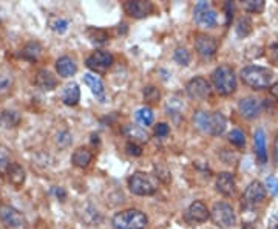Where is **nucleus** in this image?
<instances>
[{
	"mask_svg": "<svg viewBox=\"0 0 278 229\" xmlns=\"http://www.w3.org/2000/svg\"><path fill=\"white\" fill-rule=\"evenodd\" d=\"M136 121L141 124L142 127H147V126H150V124L153 122V112L148 109V107H142L136 112L135 115Z\"/></svg>",
	"mask_w": 278,
	"mask_h": 229,
	"instance_id": "bb28decb",
	"label": "nucleus"
},
{
	"mask_svg": "<svg viewBox=\"0 0 278 229\" xmlns=\"http://www.w3.org/2000/svg\"><path fill=\"white\" fill-rule=\"evenodd\" d=\"M210 217L218 227L221 229H230L235 226V211L233 207L227 203H215L213 209L210 212Z\"/></svg>",
	"mask_w": 278,
	"mask_h": 229,
	"instance_id": "423d86ee",
	"label": "nucleus"
},
{
	"mask_svg": "<svg viewBox=\"0 0 278 229\" xmlns=\"http://www.w3.org/2000/svg\"><path fill=\"white\" fill-rule=\"evenodd\" d=\"M42 48L37 42H30L25 48H24V57L30 59V60H36L40 54Z\"/></svg>",
	"mask_w": 278,
	"mask_h": 229,
	"instance_id": "2f4dec72",
	"label": "nucleus"
},
{
	"mask_svg": "<svg viewBox=\"0 0 278 229\" xmlns=\"http://www.w3.org/2000/svg\"><path fill=\"white\" fill-rule=\"evenodd\" d=\"M19 122H20V115L14 110H5L0 115V124H2L5 129L16 127Z\"/></svg>",
	"mask_w": 278,
	"mask_h": 229,
	"instance_id": "393cba45",
	"label": "nucleus"
},
{
	"mask_svg": "<svg viewBox=\"0 0 278 229\" xmlns=\"http://www.w3.org/2000/svg\"><path fill=\"white\" fill-rule=\"evenodd\" d=\"M238 109L244 118L253 119L261 112V101L256 98H243L238 104Z\"/></svg>",
	"mask_w": 278,
	"mask_h": 229,
	"instance_id": "2eb2a0df",
	"label": "nucleus"
},
{
	"mask_svg": "<svg viewBox=\"0 0 278 229\" xmlns=\"http://www.w3.org/2000/svg\"><path fill=\"white\" fill-rule=\"evenodd\" d=\"M273 160L278 166V136L275 138V142H273Z\"/></svg>",
	"mask_w": 278,
	"mask_h": 229,
	"instance_id": "c03bdc74",
	"label": "nucleus"
},
{
	"mask_svg": "<svg viewBox=\"0 0 278 229\" xmlns=\"http://www.w3.org/2000/svg\"><path fill=\"white\" fill-rule=\"evenodd\" d=\"M159 98H161V93H159V90H158L156 87L148 86V87L144 89V99H145L147 102H150V104L158 102Z\"/></svg>",
	"mask_w": 278,
	"mask_h": 229,
	"instance_id": "f704fd0d",
	"label": "nucleus"
},
{
	"mask_svg": "<svg viewBox=\"0 0 278 229\" xmlns=\"http://www.w3.org/2000/svg\"><path fill=\"white\" fill-rule=\"evenodd\" d=\"M267 229H278V212H275V214L269 218Z\"/></svg>",
	"mask_w": 278,
	"mask_h": 229,
	"instance_id": "a19ab883",
	"label": "nucleus"
},
{
	"mask_svg": "<svg viewBox=\"0 0 278 229\" xmlns=\"http://www.w3.org/2000/svg\"><path fill=\"white\" fill-rule=\"evenodd\" d=\"M155 7L152 2H144V0H136V2H125L124 11L135 19H144L153 13Z\"/></svg>",
	"mask_w": 278,
	"mask_h": 229,
	"instance_id": "ddd939ff",
	"label": "nucleus"
},
{
	"mask_svg": "<svg viewBox=\"0 0 278 229\" xmlns=\"http://www.w3.org/2000/svg\"><path fill=\"white\" fill-rule=\"evenodd\" d=\"M253 144H255V154L256 160L261 164L267 161V149H266V133L263 129H256L253 133Z\"/></svg>",
	"mask_w": 278,
	"mask_h": 229,
	"instance_id": "dca6fc26",
	"label": "nucleus"
},
{
	"mask_svg": "<svg viewBox=\"0 0 278 229\" xmlns=\"http://www.w3.org/2000/svg\"><path fill=\"white\" fill-rule=\"evenodd\" d=\"M224 8H226V11H227V24H230V20H232V17H233V10H235V7H233L232 2H227V4L224 5Z\"/></svg>",
	"mask_w": 278,
	"mask_h": 229,
	"instance_id": "79ce46f5",
	"label": "nucleus"
},
{
	"mask_svg": "<svg viewBox=\"0 0 278 229\" xmlns=\"http://www.w3.org/2000/svg\"><path fill=\"white\" fill-rule=\"evenodd\" d=\"M128 187H130V191L135 194V195H141V197H145V195H153L156 194L158 191V184L156 181L144 172H136L130 177L128 180Z\"/></svg>",
	"mask_w": 278,
	"mask_h": 229,
	"instance_id": "39448f33",
	"label": "nucleus"
},
{
	"mask_svg": "<svg viewBox=\"0 0 278 229\" xmlns=\"http://www.w3.org/2000/svg\"><path fill=\"white\" fill-rule=\"evenodd\" d=\"M218 16L207 2H198L195 7V22L201 27H215Z\"/></svg>",
	"mask_w": 278,
	"mask_h": 229,
	"instance_id": "1a4fd4ad",
	"label": "nucleus"
},
{
	"mask_svg": "<svg viewBox=\"0 0 278 229\" xmlns=\"http://www.w3.org/2000/svg\"><path fill=\"white\" fill-rule=\"evenodd\" d=\"M80 99V90L76 82H71V84H67L65 89L62 92V101L67 106H76Z\"/></svg>",
	"mask_w": 278,
	"mask_h": 229,
	"instance_id": "412c9836",
	"label": "nucleus"
},
{
	"mask_svg": "<svg viewBox=\"0 0 278 229\" xmlns=\"http://www.w3.org/2000/svg\"><path fill=\"white\" fill-rule=\"evenodd\" d=\"M36 86L42 90H53L57 86V79L48 70H39L36 74Z\"/></svg>",
	"mask_w": 278,
	"mask_h": 229,
	"instance_id": "a211bd4d",
	"label": "nucleus"
},
{
	"mask_svg": "<svg viewBox=\"0 0 278 229\" xmlns=\"http://www.w3.org/2000/svg\"><path fill=\"white\" fill-rule=\"evenodd\" d=\"M229 141L232 144H235L237 147H243V145L246 144V136L244 133L240 130V129H233L230 133H229Z\"/></svg>",
	"mask_w": 278,
	"mask_h": 229,
	"instance_id": "72a5a7b5",
	"label": "nucleus"
},
{
	"mask_svg": "<svg viewBox=\"0 0 278 229\" xmlns=\"http://www.w3.org/2000/svg\"><path fill=\"white\" fill-rule=\"evenodd\" d=\"M127 152L130 154V155L139 157V155L142 154V149L139 147L138 144H135V142H128V144H127Z\"/></svg>",
	"mask_w": 278,
	"mask_h": 229,
	"instance_id": "ea45409f",
	"label": "nucleus"
},
{
	"mask_svg": "<svg viewBox=\"0 0 278 229\" xmlns=\"http://www.w3.org/2000/svg\"><path fill=\"white\" fill-rule=\"evenodd\" d=\"M168 133H170V127L167 126L165 122H161V124H158V126L155 127V135L159 136V138H164V136H167Z\"/></svg>",
	"mask_w": 278,
	"mask_h": 229,
	"instance_id": "58836bf2",
	"label": "nucleus"
},
{
	"mask_svg": "<svg viewBox=\"0 0 278 229\" xmlns=\"http://www.w3.org/2000/svg\"><path fill=\"white\" fill-rule=\"evenodd\" d=\"M266 189L272 194V195H278V180L275 177H267L266 178Z\"/></svg>",
	"mask_w": 278,
	"mask_h": 229,
	"instance_id": "4c0bfd02",
	"label": "nucleus"
},
{
	"mask_svg": "<svg viewBox=\"0 0 278 229\" xmlns=\"http://www.w3.org/2000/svg\"><path fill=\"white\" fill-rule=\"evenodd\" d=\"M210 217V211L207 209V206L201 201H195L189 206V209L186 212V218L190 223H204Z\"/></svg>",
	"mask_w": 278,
	"mask_h": 229,
	"instance_id": "4468645a",
	"label": "nucleus"
},
{
	"mask_svg": "<svg viewBox=\"0 0 278 229\" xmlns=\"http://www.w3.org/2000/svg\"><path fill=\"white\" fill-rule=\"evenodd\" d=\"M113 54L109 51H104V50H98L93 54H90L87 57V67L96 73H105L112 65H113Z\"/></svg>",
	"mask_w": 278,
	"mask_h": 229,
	"instance_id": "0eeeda50",
	"label": "nucleus"
},
{
	"mask_svg": "<svg viewBox=\"0 0 278 229\" xmlns=\"http://www.w3.org/2000/svg\"><path fill=\"white\" fill-rule=\"evenodd\" d=\"M266 198V187L260 183V181H252L247 189L244 191L243 200L247 206H256L263 203Z\"/></svg>",
	"mask_w": 278,
	"mask_h": 229,
	"instance_id": "9b49d317",
	"label": "nucleus"
},
{
	"mask_svg": "<svg viewBox=\"0 0 278 229\" xmlns=\"http://www.w3.org/2000/svg\"><path fill=\"white\" fill-rule=\"evenodd\" d=\"M217 189L224 195H233L237 184H235V178L229 172H221L217 178Z\"/></svg>",
	"mask_w": 278,
	"mask_h": 229,
	"instance_id": "f3484780",
	"label": "nucleus"
},
{
	"mask_svg": "<svg viewBox=\"0 0 278 229\" xmlns=\"http://www.w3.org/2000/svg\"><path fill=\"white\" fill-rule=\"evenodd\" d=\"M186 90L192 99L201 101V99H206L210 96V84L204 78H194L192 81H189Z\"/></svg>",
	"mask_w": 278,
	"mask_h": 229,
	"instance_id": "9d476101",
	"label": "nucleus"
},
{
	"mask_svg": "<svg viewBox=\"0 0 278 229\" xmlns=\"http://www.w3.org/2000/svg\"><path fill=\"white\" fill-rule=\"evenodd\" d=\"M50 27H51V30H54L56 33L62 34V33H65L67 28H68V20L63 19V17H53V19L50 20Z\"/></svg>",
	"mask_w": 278,
	"mask_h": 229,
	"instance_id": "7c9ffc66",
	"label": "nucleus"
},
{
	"mask_svg": "<svg viewBox=\"0 0 278 229\" xmlns=\"http://www.w3.org/2000/svg\"><path fill=\"white\" fill-rule=\"evenodd\" d=\"M272 78H273V73L266 68V67H258V65H249V67H244L241 70V79L243 82L253 89V90H264L270 86L272 82Z\"/></svg>",
	"mask_w": 278,
	"mask_h": 229,
	"instance_id": "f03ea898",
	"label": "nucleus"
},
{
	"mask_svg": "<svg viewBox=\"0 0 278 229\" xmlns=\"http://www.w3.org/2000/svg\"><path fill=\"white\" fill-rule=\"evenodd\" d=\"M243 7L249 13H261L264 10V0H246Z\"/></svg>",
	"mask_w": 278,
	"mask_h": 229,
	"instance_id": "473e14b6",
	"label": "nucleus"
},
{
	"mask_svg": "<svg viewBox=\"0 0 278 229\" xmlns=\"http://www.w3.org/2000/svg\"><path fill=\"white\" fill-rule=\"evenodd\" d=\"M0 220L2 223L7 226V227H14V229H19V227H24L27 224V218L22 212H19L17 209L11 206H0Z\"/></svg>",
	"mask_w": 278,
	"mask_h": 229,
	"instance_id": "6e6552de",
	"label": "nucleus"
},
{
	"mask_svg": "<svg viewBox=\"0 0 278 229\" xmlns=\"http://www.w3.org/2000/svg\"><path fill=\"white\" fill-rule=\"evenodd\" d=\"M10 152L7 147L0 145V174H5L10 168Z\"/></svg>",
	"mask_w": 278,
	"mask_h": 229,
	"instance_id": "c9c22d12",
	"label": "nucleus"
},
{
	"mask_svg": "<svg viewBox=\"0 0 278 229\" xmlns=\"http://www.w3.org/2000/svg\"><path fill=\"white\" fill-rule=\"evenodd\" d=\"M125 135L128 138H132L135 144H138V142H147L148 141L147 132L142 127H138V126H127L125 127Z\"/></svg>",
	"mask_w": 278,
	"mask_h": 229,
	"instance_id": "b1692460",
	"label": "nucleus"
},
{
	"mask_svg": "<svg viewBox=\"0 0 278 229\" xmlns=\"http://www.w3.org/2000/svg\"><path fill=\"white\" fill-rule=\"evenodd\" d=\"M269 54H270V57L276 62L278 64V42L276 44H273V45H270V48H269Z\"/></svg>",
	"mask_w": 278,
	"mask_h": 229,
	"instance_id": "37998d69",
	"label": "nucleus"
},
{
	"mask_svg": "<svg viewBox=\"0 0 278 229\" xmlns=\"http://www.w3.org/2000/svg\"><path fill=\"white\" fill-rule=\"evenodd\" d=\"M195 48L200 56L203 57H212L215 56L218 50V42L215 37L207 36V34H198L195 37Z\"/></svg>",
	"mask_w": 278,
	"mask_h": 229,
	"instance_id": "f8f14e48",
	"label": "nucleus"
},
{
	"mask_svg": "<svg viewBox=\"0 0 278 229\" xmlns=\"http://www.w3.org/2000/svg\"><path fill=\"white\" fill-rule=\"evenodd\" d=\"M182 109H184V104L181 99H178L176 96L175 98H170L165 104V110L167 113L172 116V118H179L182 115Z\"/></svg>",
	"mask_w": 278,
	"mask_h": 229,
	"instance_id": "a878e982",
	"label": "nucleus"
},
{
	"mask_svg": "<svg viewBox=\"0 0 278 229\" xmlns=\"http://www.w3.org/2000/svg\"><path fill=\"white\" fill-rule=\"evenodd\" d=\"M173 59L178 62L179 65H189L190 64V53L186 48H176Z\"/></svg>",
	"mask_w": 278,
	"mask_h": 229,
	"instance_id": "e433bc0d",
	"label": "nucleus"
},
{
	"mask_svg": "<svg viewBox=\"0 0 278 229\" xmlns=\"http://www.w3.org/2000/svg\"><path fill=\"white\" fill-rule=\"evenodd\" d=\"M270 95L278 99V82H276V84H273V86H270Z\"/></svg>",
	"mask_w": 278,
	"mask_h": 229,
	"instance_id": "a18cd8bd",
	"label": "nucleus"
},
{
	"mask_svg": "<svg viewBox=\"0 0 278 229\" xmlns=\"http://www.w3.org/2000/svg\"><path fill=\"white\" fill-rule=\"evenodd\" d=\"M56 70H57L59 76H62V78H70V76H73L77 71V67H76L74 60L71 57L62 56L56 62Z\"/></svg>",
	"mask_w": 278,
	"mask_h": 229,
	"instance_id": "aec40b11",
	"label": "nucleus"
},
{
	"mask_svg": "<svg viewBox=\"0 0 278 229\" xmlns=\"http://www.w3.org/2000/svg\"><path fill=\"white\" fill-rule=\"evenodd\" d=\"M212 82L215 86L217 92L223 96H229L237 90V76H235L232 67L229 65H220L213 71Z\"/></svg>",
	"mask_w": 278,
	"mask_h": 229,
	"instance_id": "20e7f679",
	"label": "nucleus"
},
{
	"mask_svg": "<svg viewBox=\"0 0 278 229\" xmlns=\"http://www.w3.org/2000/svg\"><path fill=\"white\" fill-rule=\"evenodd\" d=\"M252 33V20L249 17H241L237 24V34L240 37H246Z\"/></svg>",
	"mask_w": 278,
	"mask_h": 229,
	"instance_id": "cd10ccee",
	"label": "nucleus"
},
{
	"mask_svg": "<svg viewBox=\"0 0 278 229\" xmlns=\"http://www.w3.org/2000/svg\"><path fill=\"white\" fill-rule=\"evenodd\" d=\"M113 229H145L148 224V218L144 212L138 209H127L118 212L113 217Z\"/></svg>",
	"mask_w": 278,
	"mask_h": 229,
	"instance_id": "7ed1b4c3",
	"label": "nucleus"
},
{
	"mask_svg": "<svg viewBox=\"0 0 278 229\" xmlns=\"http://www.w3.org/2000/svg\"><path fill=\"white\" fill-rule=\"evenodd\" d=\"M195 126L198 130H201L203 133H209L213 136H220L227 126L226 116L220 112H213V113H207V112H197L195 113Z\"/></svg>",
	"mask_w": 278,
	"mask_h": 229,
	"instance_id": "f257e3e1",
	"label": "nucleus"
},
{
	"mask_svg": "<svg viewBox=\"0 0 278 229\" xmlns=\"http://www.w3.org/2000/svg\"><path fill=\"white\" fill-rule=\"evenodd\" d=\"M54 192H56L57 197L60 195V198H65V192H63V191L60 189V187H59V189H54Z\"/></svg>",
	"mask_w": 278,
	"mask_h": 229,
	"instance_id": "49530a36",
	"label": "nucleus"
},
{
	"mask_svg": "<svg viewBox=\"0 0 278 229\" xmlns=\"http://www.w3.org/2000/svg\"><path fill=\"white\" fill-rule=\"evenodd\" d=\"M7 175H8V180L13 186L16 187H20L24 183H25V171L22 169V166H19L17 163H11L10 168L7 171Z\"/></svg>",
	"mask_w": 278,
	"mask_h": 229,
	"instance_id": "4be33fe9",
	"label": "nucleus"
},
{
	"mask_svg": "<svg viewBox=\"0 0 278 229\" xmlns=\"http://www.w3.org/2000/svg\"><path fill=\"white\" fill-rule=\"evenodd\" d=\"M83 82L90 87L91 93H93V95L101 101V102H104V101H105V89H104L102 81H101L98 76H95V74L88 73V74H85V76H83Z\"/></svg>",
	"mask_w": 278,
	"mask_h": 229,
	"instance_id": "6ab92c4d",
	"label": "nucleus"
},
{
	"mask_svg": "<svg viewBox=\"0 0 278 229\" xmlns=\"http://www.w3.org/2000/svg\"><path fill=\"white\" fill-rule=\"evenodd\" d=\"M87 34H88L91 42H95V44H104V42H107V39H109V34H107V31H104V30L88 28Z\"/></svg>",
	"mask_w": 278,
	"mask_h": 229,
	"instance_id": "c756f323",
	"label": "nucleus"
},
{
	"mask_svg": "<svg viewBox=\"0 0 278 229\" xmlns=\"http://www.w3.org/2000/svg\"><path fill=\"white\" fill-rule=\"evenodd\" d=\"M91 152L88 149H85V147H79L74 150L73 157H71V161L74 166H77V168H87V166L91 163Z\"/></svg>",
	"mask_w": 278,
	"mask_h": 229,
	"instance_id": "5701e85b",
	"label": "nucleus"
},
{
	"mask_svg": "<svg viewBox=\"0 0 278 229\" xmlns=\"http://www.w3.org/2000/svg\"><path fill=\"white\" fill-rule=\"evenodd\" d=\"M13 86V76L8 70L0 68V93H5Z\"/></svg>",
	"mask_w": 278,
	"mask_h": 229,
	"instance_id": "c85d7f7f",
	"label": "nucleus"
}]
</instances>
